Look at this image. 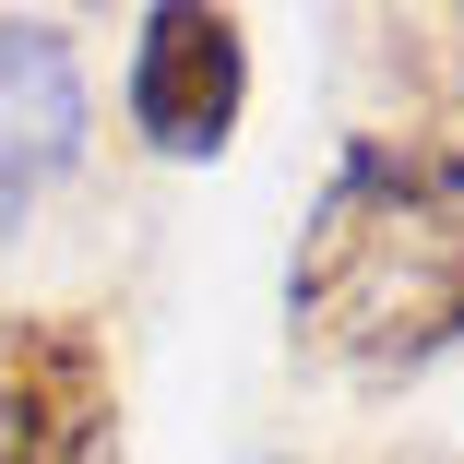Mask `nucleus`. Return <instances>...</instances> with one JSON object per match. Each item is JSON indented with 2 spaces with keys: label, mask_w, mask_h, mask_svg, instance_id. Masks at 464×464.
I'll use <instances>...</instances> for the list:
<instances>
[{
  "label": "nucleus",
  "mask_w": 464,
  "mask_h": 464,
  "mask_svg": "<svg viewBox=\"0 0 464 464\" xmlns=\"http://www.w3.org/2000/svg\"><path fill=\"white\" fill-rule=\"evenodd\" d=\"M357 72L393 96V120H417V143H452V120H464V13H369Z\"/></svg>",
  "instance_id": "39448f33"
},
{
  "label": "nucleus",
  "mask_w": 464,
  "mask_h": 464,
  "mask_svg": "<svg viewBox=\"0 0 464 464\" xmlns=\"http://www.w3.org/2000/svg\"><path fill=\"white\" fill-rule=\"evenodd\" d=\"M334 464H464V452H429V440H393V452H334Z\"/></svg>",
  "instance_id": "423d86ee"
},
{
  "label": "nucleus",
  "mask_w": 464,
  "mask_h": 464,
  "mask_svg": "<svg viewBox=\"0 0 464 464\" xmlns=\"http://www.w3.org/2000/svg\"><path fill=\"white\" fill-rule=\"evenodd\" d=\"M286 334L334 382H417L464 345V143L357 131L286 250Z\"/></svg>",
  "instance_id": "f257e3e1"
},
{
  "label": "nucleus",
  "mask_w": 464,
  "mask_h": 464,
  "mask_svg": "<svg viewBox=\"0 0 464 464\" xmlns=\"http://www.w3.org/2000/svg\"><path fill=\"white\" fill-rule=\"evenodd\" d=\"M120 108L155 155L203 167L238 143V108H250V24L238 13H203V0H167V13H143L131 36V83Z\"/></svg>",
  "instance_id": "7ed1b4c3"
},
{
  "label": "nucleus",
  "mask_w": 464,
  "mask_h": 464,
  "mask_svg": "<svg viewBox=\"0 0 464 464\" xmlns=\"http://www.w3.org/2000/svg\"><path fill=\"white\" fill-rule=\"evenodd\" d=\"M0 464H131L120 369L83 310H0Z\"/></svg>",
  "instance_id": "f03ea898"
},
{
  "label": "nucleus",
  "mask_w": 464,
  "mask_h": 464,
  "mask_svg": "<svg viewBox=\"0 0 464 464\" xmlns=\"http://www.w3.org/2000/svg\"><path fill=\"white\" fill-rule=\"evenodd\" d=\"M83 155V48L72 24H0V203L60 191Z\"/></svg>",
  "instance_id": "20e7f679"
}]
</instances>
